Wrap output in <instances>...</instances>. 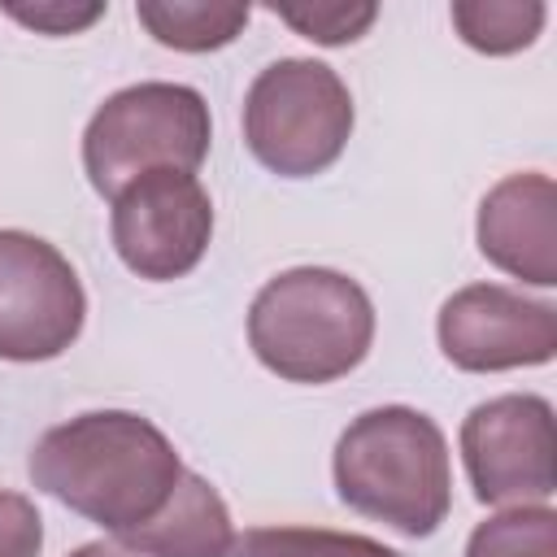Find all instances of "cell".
Wrapping results in <instances>:
<instances>
[{"instance_id":"1","label":"cell","mask_w":557,"mask_h":557,"mask_svg":"<svg viewBox=\"0 0 557 557\" xmlns=\"http://www.w3.org/2000/svg\"><path fill=\"white\" fill-rule=\"evenodd\" d=\"M26 470L44 496L117 540L161 513L183 461L152 418L131 409H91L44 431Z\"/></svg>"},{"instance_id":"2","label":"cell","mask_w":557,"mask_h":557,"mask_svg":"<svg viewBox=\"0 0 557 557\" xmlns=\"http://www.w3.org/2000/svg\"><path fill=\"white\" fill-rule=\"evenodd\" d=\"M335 492L348 509L426 540L453 509V461L440 422L409 405L357 413L335 440Z\"/></svg>"},{"instance_id":"3","label":"cell","mask_w":557,"mask_h":557,"mask_svg":"<svg viewBox=\"0 0 557 557\" xmlns=\"http://www.w3.org/2000/svg\"><path fill=\"white\" fill-rule=\"evenodd\" d=\"M374 344V300L326 265L274 274L248 305V348L283 383H335L352 374Z\"/></svg>"},{"instance_id":"4","label":"cell","mask_w":557,"mask_h":557,"mask_svg":"<svg viewBox=\"0 0 557 557\" xmlns=\"http://www.w3.org/2000/svg\"><path fill=\"white\" fill-rule=\"evenodd\" d=\"M209 100L187 83H131L113 91L83 131V170L96 196L113 200L148 170L196 174L209 157Z\"/></svg>"},{"instance_id":"5","label":"cell","mask_w":557,"mask_h":557,"mask_svg":"<svg viewBox=\"0 0 557 557\" xmlns=\"http://www.w3.org/2000/svg\"><path fill=\"white\" fill-rule=\"evenodd\" d=\"M352 91L313 57L270 61L244 96V144L278 178L331 170L352 139Z\"/></svg>"},{"instance_id":"6","label":"cell","mask_w":557,"mask_h":557,"mask_svg":"<svg viewBox=\"0 0 557 557\" xmlns=\"http://www.w3.org/2000/svg\"><path fill=\"white\" fill-rule=\"evenodd\" d=\"M83 322L87 292L70 257L30 231H0V361H52Z\"/></svg>"},{"instance_id":"7","label":"cell","mask_w":557,"mask_h":557,"mask_svg":"<svg viewBox=\"0 0 557 557\" xmlns=\"http://www.w3.org/2000/svg\"><path fill=\"white\" fill-rule=\"evenodd\" d=\"M553 405L535 392H505L461 422V461L479 505H548L557 492Z\"/></svg>"},{"instance_id":"8","label":"cell","mask_w":557,"mask_h":557,"mask_svg":"<svg viewBox=\"0 0 557 557\" xmlns=\"http://www.w3.org/2000/svg\"><path fill=\"white\" fill-rule=\"evenodd\" d=\"M109 235L122 265L148 283H174L200 265L213 239V200L196 174L148 170L113 200Z\"/></svg>"},{"instance_id":"9","label":"cell","mask_w":557,"mask_h":557,"mask_svg":"<svg viewBox=\"0 0 557 557\" xmlns=\"http://www.w3.org/2000/svg\"><path fill=\"white\" fill-rule=\"evenodd\" d=\"M440 352L466 374L548 366L557 357V309L500 283L457 287L435 318Z\"/></svg>"},{"instance_id":"10","label":"cell","mask_w":557,"mask_h":557,"mask_svg":"<svg viewBox=\"0 0 557 557\" xmlns=\"http://www.w3.org/2000/svg\"><path fill=\"white\" fill-rule=\"evenodd\" d=\"M474 239L496 270L531 287H557V183L540 170L500 178L479 200Z\"/></svg>"},{"instance_id":"11","label":"cell","mask_w":557,"mask_h":557,"mask_svg":"<svg viewBox=\"0 0 557 557\" xmlns=\"http://www.w3.org/2000/svg\"><path fill=\"white\" fill-rule=\"evenodd\" d=\"M117 544H126L139 557H231L235 527H231V509L222 492L205 474L183 466L161 513L117 535Z\"/></svg>"},{"instance_id":"12","label":"cell","mask_w":557,"mask_h":557,"mask_svg":"<svg viewBox=\"0 0 557 557\" xmlns=\"http://www.w3.org/2000/svg\"><path fill=\"white\" fill-rule=\"evenodd\" d=\"M248 4L235 0H139L135 17L144 30L174 52H218L248 26Z\"/></svg>"},{"instance_id":"13","label":"cell","mask_w":557,"mask_h":557,"mask_svg":"<svg viewBox=\"0 0 557 557\" xmlns=\"http://www.w3.org/2000/svg\"><path fill=\"white\" fill-rule=\"evenodd\" d=\"M448 17L466 48L483 57H509L540 39L548 9L540 0H453Z\"/></svg>"},{"instance_id":"14","label":"cell","mask_w":557,"mask_h":557,"mask_svg":"<svg viewBox=\"0 0 557 557\" xmlns=\"http://www.w3.org/2000/svg\"><path fill=\"white\" fill-rule=\"evenodd\" d=\"M231 557H400L383 540L326 527H252L235 535Z\"/></svg>"},{"instance_id":"15","label":"cell","mask_w":557,"mask_h":557,"mask_svg":"<svg viewBox=\"0 0 557 557\" xmlns=\"http://www.w3.org/2000/svg\"><path fill=\"white\" fill-rule=\"evenodd\" d=\"M466 557H557V509L513 505L492 513L470 531Z\"/></svg>"},{"instance_id":"16","label":"cell","mask_w":557,"mask_h":557,"mask_svg":"<svg viewBox=\"0 0 557 557\" xmlns=\"http://www.w3.org/2000/svg\"><path fill=\"white\" fill-rule=\"evenodd\" d=\"M274 13L296 35H305L322 48H344V44H357L374 26L379 4H370V0H305V4H274Z\"/></svg>"},{"instance_id":"17","label":"cell","mask_w":557,"mask_h":557,"mask_svg":"<svg viewBox=\"0 0 557 557\" xmlns=\"http://www.w3.org/2000/svg\"><path fill=\"white\" fill-rule=\"evenodd\" d=\"M0 9H4L13 22L30 26L35 35H78V30H87L91 22H100L109 4H100V0H87V4H74V0H70V4H65V0H35V4L4 0Z\"/></svg>"},{"instance_id":"18","label":"cell","mask_w":557,"mask_h":557,"mask_svg":"<svg viewBox=\"0 0 557 557\" xmlns=\"http://www.w3.org/2000/svg\"><path fill=\"white\" fill-rule=\"evenodd\" d=\"M44 518L22 492H0V557H39Z\"/></svg>"},{"instance_id":"19","label":"cell","mask_w":557,"mask_h":557,"mask_svg":"<svg viewBox=\"0 0 557 557\" xmlns=\"http://www.w3.org/2000/svg\"><path fill=\"white\" fill-rule=\"evenodd\" d=\"M70 557H139V553H131V548L117 544V540H91V544H78Z\"/></svg>"}]
</instances>
